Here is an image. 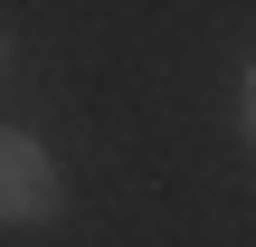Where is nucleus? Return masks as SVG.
Returning <instances> with one entry per match:
<instances>
[{"label": "nucleus", "mask_w": 256, "mask_h": 247, "mask_svg": "<svg viewBox=\"0 0 256 247\" xmlns=\"http://www.w3.org/2000/svg\"><path fill=\"white\" fill-rule=\"evenodd\" d=\"M0 67H10V38H0Z\"/></svg>", "instance_id": "obj_3"}, {"label": "nucleus", "mask_w": 256, "mask_h": 247, "mask_svg": "<svg viewBox=\"0 0 256 247\" xmlns=\"http://www.w3.org/2000/svg\"><path fill=\"white\" fill-rule=\"evenodd\" d=\"M238 114H247V133H256V67H247V86H238Z\"/></svg>", "instance_id": "obj_2"}, {"label": "nucleus", "mask_w": 256, "mask_h": 247, "mask_svg": "<svg viewBox=\"0 0 256 247\" xmlns=\"http://www.w3.org/2000/svg\"><path fill=\"white\" fill-rule=\"evenodd\" d=\"M57 162H48V143H28V133H0V228H38V219H57Z\"/></svg>", "instance_id": "obj_1"}]
</instances>
